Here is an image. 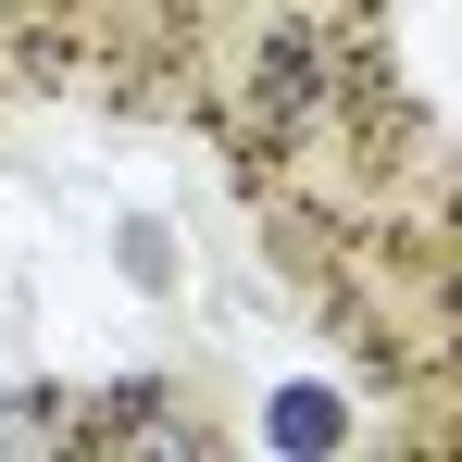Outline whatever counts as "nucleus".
Returning a JSON list of instances; mask_svg holds the SVG:
<instances>
[{
	"instance_id": "1",
	"label": "nucleus",
	"mask_w": 462,
	"mask_h": 462,
	"mask_svg": "<svg viewBox=\"0 0 462 462\" xmlns=\"http://www.w3.org/2000/svg\"><path fill=\"white\" fill-rule=\"evenodd\" d=\"M275 438H288V450H325V438H337V400H275Z\"/></svg>"
}]
</instances>
